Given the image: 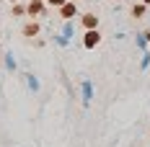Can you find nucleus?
<instances>
[{"label": "nucleus", "mask_w": 150, "mask_h": 147, "mask_svg": "<svg viewBox=\"0 0 150 147\" xmlns=\"http://www.w3.org/2000/svg\"><path fill=\"white\" fill-rule=\"evenodd\" d=\"M96 39H98V36H96V34L91 31L88 36H86V46H93V44H96Z\"/></svg>", "instance_id": "nucleus-1"}, {"label": "nucleus", "mask_w": 150, "mask_h": 147, "mask_svg": "<svg viewBox=\"0 0 150 147\" xmlns=\"http://www.w3.org/2000/svg\"><path fill=\"white\" fill-rule=\"evenodd\" d=\"M52 3H57V5H60V3H62V0H52Z\"/></svg>", "instance_id": "nucleus-2"}]
</instances>
